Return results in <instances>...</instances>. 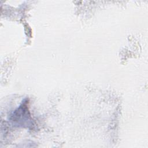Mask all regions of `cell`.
Listing matches in <instances>:
<instances>
[{
	"instance_id": "obj_1",
	"label": "cell",
	"mask_w": 148,
	"mask_h": 148,
	"mask_svg": "<svg viewBox=\"0 0 148 148\" xmlns=\"http://www.w3.org/2000/svg\"><path fill=\"white\" fill-rule=\"evenodd\" d=\"M28 104V99H24L20 105L10 114L9 120L14 126L29 128L33 124Z\"/></svg>"
}]
</instances>
